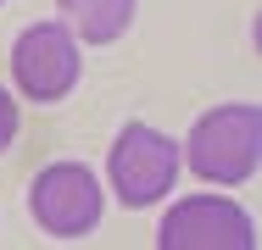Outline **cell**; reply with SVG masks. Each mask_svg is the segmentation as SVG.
I'll use <instances>...</instances> for the list:
<instances>
[{
	"label": "cell",
	"mask_w": 262,
	"mask_h": 250,
	"mask_svg": "<svg viewBox=\"0 0 262 250\" xmlns=\"http://www.w3.org/2000/svg\"><path fill=\"white\" fill-rule=\"evenodd\" d=\"M11 78H17V89L28 100L56 106L78 84V45H73V34L61 22H34L17 39V50H11Z\"/></svg>",
	"instance_id": "obj_4"
},
{
	"label": "cell",
	"mask_w": 262,
	"mask_h": 250,
	"mask_svg": "<svg viewBox=\"0 0 262 250\" xmlns=\"http://www.w3.org/2000/svg\"><path fill=\"white\" fill-rule=\"evenodd\" d=\"M257 156H262V111L246 100L207 111L184 139L190 172L207 178V184H246L257 172Z\"/></svg>",
	"instance_id": "obj_1"
},
{
	"label": "cell",
	"mask_w": 262,
	"mask_h": 250,
	"mask_svg": "<svg viewBox=\"0 0 262 250\" xmlns=\"http://www.w3.org/2000/svg\"><path fill=\"white\" fill-rule=\"evenodd\" d=\"M28 206H34V222H39L45 234L78 239V234H90V228L101 222V184H95L90 167L56 161V167H45V172L34 178Z\"/></svg>",
	"instance_id": "obj_3"
},
{
	"label": "cell",
	"mask_w": 262,
	"mask_h": 250,
	"mask_svg": "<svg viewBox=\"0 0 262 250\" xmlns=\"http://www.w3.org/2000/svg\"><path fill=\"white\" fill-rule=\"evenodd\" d=\"M162 250H251V217L223 195H190L184 206L167 211L162 222Z\"/></svg>",
	"instance_id": "obj_5"
},
{
	"label": "cell",
	"mask_w": 262,
	"mask_h": 250,
	"mask_svg": "<svg viewBox=\"0 0 262 250\" xmlns=\"http://www.w3.org/2000/svg\"><path fill=\"white\" fill-rule=\"evenodd\" d=\"M56 6H61V17H67V28H73L78 39H90V45H112V39L128 34L140 0H56Z\"/></svg>",
	"instance_id": "obj_6"
},
{
	"label": "cell",
	"mask_w": 262,
	"mask_h": 250,
	"mask_svg": "<svg viewBox=\"0 0 262 250\" xmlns=\"http://www.w3.org/2000/svg\"><path fill=\"white\" fill-rule=\"evenodd\" d=\"M173 178H179V145L157 128H145V122H128L117 134V145H112V189H117V200L128 211H140V206L167 195Z\"/></svg>",
	"instance_id": "obj_2"
},
{
	"label": "cell",
	"mask_w": 262,
	"mask_h": 250,
	"mask_svg": "<svg viewBox=\"0 0 262 250\" xmlns=\"http://www.w3.org/2000/svg\"><path fill=\"white\" fill-rule=\"evenodd\" d=\"M11 139H17V100L0 89V150L11 145Z\"/></svg>",
	"instance_id": "obj_7"
}]
</instances>
